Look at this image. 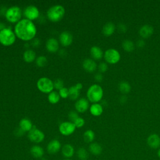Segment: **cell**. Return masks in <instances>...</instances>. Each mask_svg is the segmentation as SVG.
<instances>
[{
    "mask_svg": "<svg viewBox=\"0 0 160 160\" xmlns=\"http://www.w3.org/2000/svg\"><path fill=\"white\" fill-rule=\"evenodd\" d=\"M147 143L151 148L158 149L160 147V137L157 134H151L147 139Z\"/></svg>",
    "mask_w": 160,
    "mask_h": 160,
    "instance_id": "obj_16",
    "label": "cell"
},
{
    "mask_svg": "<svg viewBox=\"0 0 160 160\" xmlns=\"http://www.w3.org/2000/svg\"><path fill=\"white\" fill-rule=\"evenodd\" d=\"M76 111L79 113H83L86 112L89 108V103L88 99L82 98L78 99L74 104Z\"/></svg>",
    "mask_w": 160,
    "mask_h": 160,
    "instance_id": "obj_11",
    "label": "cell"
},
{
    "mask_svg": "<svg viewBox=\"0 0 160 160\" xmlns=\"http://www.w3.org/2000/svg\"><path fill=\"white\" fill-rule=\"evenodd\" d=\"M76 128L74 124L71 121H64L59 126V132L65 136H70L74 133Z\"/></svg>",
    "mask_w": 160,
    "mask_h": 160,
    "instance_id": "obj_9",
    "label": "cell"
},
{
    "mask_svg": "<svg viewBox=\"0 0 160 160\" xmlns=\"http://www.w3.org/2000/svg\"><path fill=\"white\" fill-rule=\"evenodd\" d=\"M22 11L18 6H11L6 9L4 16L8 21L11 23H17L22 19Z\"/></svg>",
    "mask_w": 160,
    "mask_h": 160,
    "instance_id": "obj_5",
    "label": "cell"
},
{
    "mask_svg": "<svg viewBox=\"0 0 160 160\" xmlns=\"http://www.w3.org/2000/svg\"><path fill=\"white\" fill-rule=\"evenodd\" d=\"M73 123L74 124L76 128H82V126H84V124H85V121L84 119L81 118V117H78L74 122Z\"/></svg>",
    "mask_w": 160,
    "mask_h": 160,
    "instance_id": "obj_33",
    "label": "cell"
},
{
    "mask_svg": "<svg viewBox=\"0 0 160 160\" xmlns=\"http://www.w3.org/2000/svg\"><path fill=\"white\" fill-rule=\"evenodd\" d=\"M19 128L24 132H29L34 127L32 122L28 118L21 119L19 121Z\"/></svg>",
    "mask_w": 160,
    "mask_h": 160,
    "instance_id": "obj_20",
    "label": "cell"
},
{
    "mask_svg": "<svg viewBox=\"0 0 160 160\" xmlns=\"http://www.w3.org/2000/svg\"><path fill=\"white\" fill-rule=\"evenodd\" d=\"M60 98H61V97H60L58 92H57V91H52V92L49 93L48 95V101L51 104H52L58 103L59 101Z\"/></svg>",
    "mask_w": 160,
    "mask_h": 160,
    "instance_id": "obj_29",
    "label": "cell"
},
{
    "mask_svg": "<svg viewBox=\"0 0 160 160\" xmlns=\"http://www.w3.org/2000/svg\"><path fill=\"white\" fill-rule=\"evenodd\" d=\"M94 79L98 82H101L103 79V76H102V75L101 72H99V73H97V74H95Z\"/></svg>",
    "mask_w": 160,
    "mask_h": 160,
    "instance_id": "obj_41",
    "label": "cell"
},
{
    "mask_svg": "<svg viewBox=\"0 0 160 160\" xmlns=\"http://www.w3.org/2000/svg\"><path fill=\"white\" fill-rule=\"evenodd\" d=\"M153 32H154L153 28L149 24H145L142 26L139 30V35L142 38H144V39L148 38L150 36H151Z\"/></svg>",
    "mask_w": 160,
    "mask_h": 160,
    "instance_id": "obj_19",
    "label": "cell"
},
{
    "mask_svg": "<svg viewBox=\"0 0 160 160\" xmlns=\"http://www.w3.org/2000/svg\"><path fill=\"white\" fill-rule=\"evenodd\" d=\"M83 140L86 143H91L93 142L94 138H95V133L91 129L86 130L82 135Z\"/></svg>",
    "mask_w": 160,
    "mask_h": 160,
    "instance_id": "obj_27",
    "label": "cell"
},
{
    "mask_svg": "<svg viewBox=\"0 0 160 160\" xmlns=\"http://www.w3.org/2000/svg\"><path fill=\"white\" fill-rule=\"evenodd\" d=\"M16 36L24 41H32L36 36L37 29L34 23L27 19H22L14 26Z\"/></svg>",
    "mask_w": 160,
    "mask_h": 160,
    "instance_id": "obj_1",
    "label": "cell"
},
{
    "mask_svg": "<svg viewBox=\"0 0 160 160\" xmlns=\"http://www.w3.org/2000/svg\"><path fill=\"white\" fill-rule=\"evenodd\" d=\"M59 42L54 38H49L46 42V48L47 51L49 52H56L59 49Z\"/></svg>",
    "mask_w": 160,
    "mask_h": 160,
    "instance_id": "obj_15",
    "label": "cell"
},
{
    "mask_svg": "<svg viewBox=\"0 0 160 160\" xmlns=\"http://www.w3.org/2000/svg\"><path fill=\"white\" fill-rule=\"evenodd\" d=\"M35 62H36V64L38 67L42 68L46 66V64L48 62V59L46 57H45L44 56H39L38 58H36Z\"/></svg>",
    "mask_w": 160,
    "mask_h": 160,
    "instance_id": "obj_32",
    "label": "cell"
},
{
    "mask_svg": "<svg viewBox=\"0 0 160 160\" xmlns=\"http://www.w3.org/2000/svg\"><path fill=\"white\" fill-rule=\"evenodd\" d=\"M127 26L124 23H119L118 25V30L120 32H125L127 31Z\"/></svg>",
    "mask_w": 160,
    "mask_h": 160,
    "instance_id": "obj_38",
    "label": "cell"
},
{
    "mask_svg": "<svg viewBox=\"0 0 160 160\" xmlns=\"http://www.w3.org/2000/svg\"><path fill=\"white\" fill-rule=\"evenodd\" d=\"M14 32L9 28H6L0 31V43L4 46H10L16 41Z\"/></svg>",
    "mask_w": 160,
    "mask_h": 160,
    "instance_id": "obj_4",
    "label": "cell"
},
{
    "mask_svg": "<svg viewBox=\"0 0 160 160\" xmlns=\"http://www.w3.org/2000/svg\"><path fill=\"white\" fill-rule=\"evenodd\" d=\"M64 14L65 9L60 4H56L51 6L48 9L46 12L48 19L53 22L60 21L63 18Z\"/></svg>",
    "mask_w": 160,
    "mask_h": 160,
    "instance_id": "obj_2",
    "label": "cell"
},
{
    "mask_svg": "<svg viewBox=\"0 0 160 160\" xmlns=\"http://www.w3.org/2000/svg\"><path fill=\"white\" fill-rule=\"evenodd\" d=\"M82 68L88 72H94L97 68V64L92 59H85L82 62Z\"/></svg>",
    "mask_w": 160,
    "mask_h": 160,
    "instance_id": "obj_17",
    "label": "cell"
},
{
    "mask_svg": "<svg viewBox=\"0 0 160 160\" xmlns=\"http://www.w3.org/2000/svg\"><path fill=\"white\" fill-rule=\"evenodd\" d=\"M76 155L79 160H87L89 157L88 151L83 147H81L78 149Z\"/></svg>",
    "mask_w": 160,
    "mask_h": 160,
    "instance_id": "obj_31",
    "label": "cell"
},
{
    "mask_svg": "<svg viewBox=\"0 0 160 160\" xmlns=\"http://www.w3.org/2000/svg\"><path fill=\"white\" fill-rule=\"evenodd\" d=\"M79 117V115L78 114L77 111H71L68 114V118L71 122H74Z\"/></svg>",
    "mask_w": 160,
    "mask_h": 160,
    "instance_id": "obj_36",
    "label": "cell"
},
{
    "mask_svg": "<svg viewBox=\"0 0 160 160\" xmlns=\"http://www.w3.org/2000/svg\"><path fill=\"white\" fill-rule=\"evenodd\" d=\"M24 132H23L19 128L18 129H16L15 131H14V134H15L16 136H18V137H21V136H22L24 134Z\"/></svg>",
    "mask_w": 160,
    "mask_h": 160,
    "instance_id": "obj_42",
    "label": "cell"
},
{
    "mask_svg": "<svg viewBox=\"0 0 160 160\" xmlns=\"http://www.w3.org/2000/svg\"><path fill=\"white\" fill-rule=\"evenodd\" d=\"M115 28V25L112 22H108L103 26L102 32L105 36H110L114 32Z\"/></svg>",
    "mask_w": 160,
    "mask_h": 160,
    "instance_id": "obj_23",
    "label": "cell"
},
{
    "mask_svg": "<svg viewBox=\"0 0 160 160\" xmlns=\"http://www.w3.org/2000/svg\"><path fill=\"white\" fill-rule=\"evenodd\" d=\"M62 160H72V159H62Z\"/></svg>",
    "mask_w": 160,
    "mask_h": 160,
    "instance_id": "obj_47",
    "label": "cell"
},
{
    "mask_svg": "<svg viewBox=\"0 0 160 160\" xmlns=\"http://www.w3.org/2000/svg\"><path fill=\"white\" fill-rule=\"evenodd\" d=\"M118 89H119V91L121 93H122L124 94H126L129 93L131 91V85L129 82L123 81H121L119 83Z\"/></svg>",
    "mask_w": 160,
    "mask_h": 160,
    "instance_id": "obj_28",
    "label": "cell"
},
{
    "mask_svg": "<svg viewBox=\"0 0 160 160\" xmlns=\"http://www.w3.org/2000/svg\"><path fill=\"white\" fill-rule=\"evenodd\" d=\"M104 58L107 62L113 64L119 62L121 58V56L118 50L111 48L107 49L105 51L104 54Z\"/></svg>",
    "mask_w": 160,
    "mask_h": 160,
    "instance_id": "obj_8",
    "label": "cell"
},
{
    "mask_svg": "<svg viewBox=\"0 0 160 160\" xmlns=\"http://www.w3.org/2000/svg\"><path fill=\"white\" fill-rule=\"evenodd\" d=\"M61 148L62 146L60 141L58 139H54L51 140L48 142L46 146V149L49 154H55L61 149Z\"/></svg>",
    "mask_w": 160,
    "mask_h": 160,
    "instance_id": "obj_12",
    "label": "cell"
},
{
    "mask_svg": "<svg viewBox=\"0 0 160 160\" xmlns=\"http://www.w3.org/2000/svg\"><path fill=\"white\" fill-rule=\"evenodd\" d=\"M91 114L94 116H99L103 112V108L99 103H93L89 107Z\"/></svg>",
    "mask_w": 160,
    "mask_h": 160,
    "instance_id": "obj_24",
    "label": "cell"
},
{
    "mask_svg": "<svg viewBox=\"0 0 160 160\" xmlns=\"http://www.w3.org/2000/svg\"><path fill=\"white\" fill-rule=\"evenodd\" d=\"M62 155L66 159H70L73 156L75 152L74 148L71 144H66L61 148Z\"/></svg>",
    "mask_w": 160,
    "mask_h": 160,
    "instance_id": "obj_18",
    "label": "cell"
},
{
    "mask_svg": "<svg viewBox=\"0 0 160 160\" xmlns=\"http://www.w3.org/2000/svg\"><path fill=\"white\" fill-rule=\"evenodd\" d=\"M108 64L105 62H101L98 65V69L101 73L106 72L108 70Z\"/></svg>",
    "mask_w": 160,
    "mask_h": 160,
    "instance_id": "obj_37",
    "label": "cell"
},
{
    "mask_svg": "<svg viewBox=\"0 0 160 160\" xmlns=\"http://www.w3.org/2000/svg\"><path fill=\"white\" fill-rule=\"evenodd\" d=\"M90 54L93 60H99L104 56L102 49L97 46H94L91 48Z\"/></svg>",
    "mask_w": 160,
    "mask_h": 160,
    "instance_id": "obj_22",
    "label": "cell"
},
{
    "mask_svg": "<svg viewBox=\"0 0 160 160\" xmlns=\"http://www.w3.org/2000/svg\"><path fill=\"white\" fill-rule=\"evenodd\" d=\"M86 96L89 101L92 103H98L102 98V88L99 85L94 84L88 88L86 92Z\"/></svg>",
    "mask_w": 160,
    "mask_h": 160,
    "instance_id": "obj_3",
    "label": "cell"
},
{
    "mask_svg": "<svg viewBox=\"0 0 160 160\" xmlns=\"http://www.w3.org/2000/svg\"><path fill=\"white\" fill-rule=\"evenodd\" d=\"M146 42L143 39H139L136 42V46L139 48H142L145 46Z\"/></svg>",
    "mask_w": 160,
    "mask_h": 160,
    "instance_id": "obj_40",
    "label": "cell"
},
{
    "mask_svg": "<svg viewBox=\"0 0 160 160\" xmlns=\"http://www.w3.org/2000/svg\"><path fill=\"white\" fill-rule=\"evenodd\" d=\"M54 88L57 90H60L64 88V82L61 79H57L54 82Z\"/></svg>",
    "mask_w": 160,
    "mask_h": 160,
    "instance_id": "obj_34",
    "label": "cell"
},
{
    "mask_svg": "<svg viewBox=\"0 0 160 160\" xmlns=\"http://www.w3.org/2000/svg\"><path fill=\"white\" fill-rule=\"evenodd\" d=\"M127 99H128L127 97L125 95H123V96L120 97V98H119V102L121 104H124L127 101Z\"/></svg>",
    "mask_w": 160,
    "mask_h": 160,
    "instance_id": "obj_43",
    "label": "cell"
},
{
    "mask_svg": "<svg viewBox=\"0 0 160 160\" xmlns=\"http://www.w3.org/2000/svg\"><path fill=\"white\" fill-rule=\"evenodd\" d=\"M89 151L92 154L98 156L101 154L102 151V148L99 143L92 142L89 146Z\"/></svg>",
    "mask_w": 160,
    "mask_h": 160,
    "instance_id": "obj_25",
    "label": "cell"
},
{
    "mask_svg": "<svg viewBox=\"0 0 160 160\" xmlns=\"http://www.w3.org/2000/svg\"><path fill=\"white\" fill-rule=\"evenodd\" d=\"M36 86L39 91L45 94L50 93L54 89L53 81L46 77L40 78L37 81Z\"/></svg>",
    "mask_w": 160,
    "mask_h": 160,
    "instance_id": "obj_6",
    "label": "cell"
},
{
    "mask_svg": "<svg viewBox=\"0 0 160 160\" xmlns=\"http://www.w3.org/2000/svg\"><path fill=\"white\" fill-rule=\"evenodd\" d=\"M122 47L125 51L132 52L134 49V44L129 39L124 40L122 43Z\"/></svg>",
    "mask_w": 160,
    "mask_h": 160,
    "instance_id": "obj_30",
    "label": "cell"
},
{
    "mask_svg": "<svg viewBox=\"0 0 160 160\" xmlns=\"http://www.w3.org/2000/svg\"><path fill=\"white\" fill-rule=\"evenodd\" d=\"M58 93L61 98L66 99L69 97V89L64 87L60 90H59Z\"/></svg>",
    "mask_w": 160,
    "mask_h": 160,
    "instance_id": "obj_35",
    "label": "cell"
},
{
    "mask_svg": "<svg viewBox=\"0 0 160 160\" xmlns=\"http://www.w3.org/2000/svg\"><path fill=\"white\" fill-rule=\"evenodd\" d=\"M4 28H6L5 24L4 23H2V22H0V31L1 30H2L3 29H4Z\"/></svg>",
    "mask_w": 160,
    "mask_h": 160,
    "instance_id": "obj_44",
    "label": "cell"
},
{
    "mask_svg": "<svg viewBox=\"0 0 160 160\" xmlns=\"http://www.w3.org/2000/svg\"><path fill=\"white\" fill-rule=\"evenodd\" d=\"M157 154H158V157L160 158V148L158 149Z\"/></svg>",
    "mask_w": 160,
    "mask_h": 160,
    "instance_id": "obj_45",
    "label": "cell"
},
{
    "mask_svg": "<svg viewBox=\"0 0 160 160\" xmlns=\"http://www.w3.org/2000/svg\"><path fill=\"white\" fill-rule=\"evenodd\" d=\"M23 14L26 19L32 21L39 18L40 12L39 9L36 6L34 5H29L24 9Z\"/></svg>",
    "mask_w": 160,
    "mask_h": 160,
    "instance_id": "obj_10",
    "label": "cell"
},
{
    "mask_svg": "<svg viewBox=\"0 0 160 160\" xmlns=\"http://www.w3.org/2000/svg\"><path fill=\"white\" fill-rule=\"evenodd\" d=\"M40 160H48L46 158H44V157H42V158H41V159H40Z\"/></svg>",
    "mask_w": 160,
    "mask_h": 160,
    "instance_id": "obj_46",
    "label": "cell"
},
{
    "mask_svg": "<svg viewBox=\"0 0 160 160\" xmlns=\"http://www.w3.org/2000/svg\"><path fill=\"white\" fill-rule=\"evenodd\" d=\"M28 137L31 142L35 144H39L44 141L45 135L42 131L34 126L32 129L28 132Z\"/></svg>",
    "mask_w": 160,
    "mask_h": 160,
    "instance_id": "obj_7",
    "label": "cell"
},
{
    "mask_svg": "<svg viewBox=\"0 0 160 160\" xmlns=\"http://www.w3.org/2000/svg\"><path fill=\"white\" fill-rule=\"evenodd\" d=\"M59 40L62 46L67 47L72 44L73 41V37L69 32L63 31L60 34Z\"/></svg>",
    "mask_w": 160,
    "mask_h": 160,
    "instance_id": "obj_14",
    "label": "cell"
},
{
    "mask_svg": "<svg viewBox=\"0 0 160 160\" xmlns=\"http://www.w3.org/2000/svg\"><path fill=\"white\" fill-rule=\"evenodd\" d=\"M30 153L34 158H39L43 157L44 151V149L39 145L36 144L32 146L30 149Z\"/></svg>",
    "mask_w": 160,
    "mask_h": 160,
    "instance_id": "obj_21",
    "label": "cell"
},
{
    "mask_svg": "<svg viewBox=\"0 0 160 160\" xmlns=\"http://www.w3.org/2000/svg\"><path fill=\"white\" fill-rule=\"evenodd\" d=\"M82 88V84L80 82L76 84L69 88V98L72 100H77L80 95V91Z\"/></svg>",
    "mask_w": 160,
    "mask_h": 160,
    "instance_id": "obj_13",
    "label": "cell"
},
{
    "mask_svg": "<svg viewBox=\"0 0 160 160\" xmlns=\"http://www.w3.org/2000/svg\"><path fill=\"white\" fill-rule=\"evenodd\" d=\"M41 44V41L38 38H34L32 41H31V44L33 47H35V48H37V47H39V45Z\"/></svg>",
    "mask_w": 160,
    "mask_h": 160,
    "instance_id": "obj_39",
    "label": "cell"
},
{
    "mask_svg": "<svg viewBox=\"0 0 160 160\" xmlns=\"http://www.w3.org/2000/svg\"><path fill=\"white\" fill-rule=\"evenodd\" d=\"M23 59L25 62L28 63L32 62L34 61L36 59V53L32 49H27L23 53Z\"/></svg>",
    "mask_w": 160,
    "mask_h": 160,
    "instance_id": "obj_26",
    "label": "cell"
}]
</instances>
